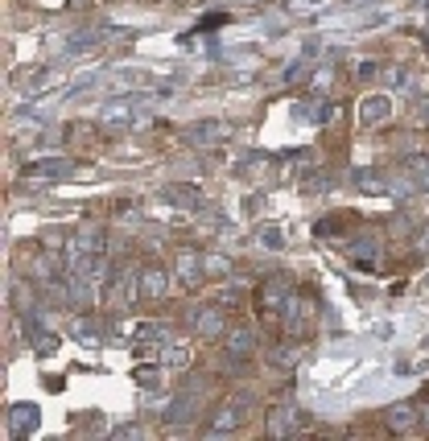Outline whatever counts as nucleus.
Here are the masks:
<instances>
[{
  "instance_id": "nucleus-1",
  "label": "nucleus",
  "mask_w": 429,
  "mask_h": 441,
  "mask_svg": "<svg viewBox=\"0 0 429 441\" xmlns=\"http://www.w3.org/2000/svg\"><path fill=\"white\" fill-rule=\"evenodd\" d=\"M289 281L285 276H269L264 285H260V297H256V306L264 309V313H273L276 306H289Z\"/></svg>"
},
{
  "instance_id": "nucleus-2",
  "label": "nucleus",
  "mask_w": 429,
  "mask_h": 441,
  "mask_svg": "<svg viewBox=\"0 0 429 441\" xmlns=\"http://www.w3.org/2000/svg\"><path fill=\"white\" fill-rule=\"evenodd\" d=\"M66 173H71V161H66V157H46V161L25 165V177H38V182H58Z\"/></svg>"
},
{
  "instance_id": "nucleus-3",
  "label": "nucleus",
  "mask_w": 429,
  "mask_h": 441,
  "mask_svg": "<svg viewBox=\"0 0 429 441\" xmlns=\"http://www.w3.org/2000/svg\"><path fill=\"white\" fill-rule=\"evenodd\" d=\"M239 421H244V400L235 396V400H227V404H223V408L211 417L207 433H227V429H239Z\"/></svg>"
},
{
  "instance_id": "nucleus-4",
  "label": "nucleus",
  "mask_w": 429,
  "mask_h": 441,
  "mask_svg": "<svg viewBox=\"0 0 429 441\" xmlns=\"http://www.w3.org/2000/svg\"><path fill=\"white\" fill-rule=\"evenodd\" d=\"M9 429H13L17 437H29V433L38 429V408H33V404H13V417H9Z\"/></svg>"
},
{
  "instance_id": "nucleus-5",
  "label": "nucleus",
  "mask_w": 429,
  "mask_h": 441,
  "mask_svg": "<svg viewBox=\"0 0 429 441\" xmlns=\"http://www.w3.org/2000/svg\"><path fill=\"white\" fill-rule=\"evenodd\" d=\"M413 421H417L413 404H392L388 413H384V425H388V429H396V433H405V429H413Z\"/></svg>"
},
{
  "instance_id": "nucleus-6",
  "label": "nucleus",
  "mask_w": 429,
  "mask_h": 441,
  "mask_svg": "<svg viewBox=\"0 0 429 441\" xmlns=\"http://www.w3.org/2000/svg\"><path fill=\"white\" fill-rule=\"evenodd\" d=\"M195 326L202 338H219V334H223V313H219V309H198Z\"/></svg>"
},
{
  "instance_id": "nucleus-7",
  "label": "nucleus",
  "mask_w": 429,
  "mask_h": 441,
  "mask_svg": "<svg viewBox=\"0 0 429 441\" xmlns=\"http://www.w3.org/2000/svg\"><path fill=\"white\" fill-rule=\"evenodd\" d=\"M384 115H388V95H371V99H363V108H359V120H363V124H380V120H384Z\"/></svg>"
},
{
  "instance_id": "nucleus-8",
  "label": "nucleus",
  "mask_w": 429,
  "mask_h": 441,
  "mask_svg": "<svg viewBox=\"0 0 429 441\" xmlns=\"http://www.w3.org/2000/svg\"><path fill=\"white\" fill-rule=\"evenodd\" d=\"M252 351H256V334L252 330H235L232 343H227V355H232V359H248Z\"/></svg>"
},
{
  "instance_id": "nucleus-9",
  "label": "nucleus",
  "mask_w": 429,
  "mask_h": 441,
  "mask_svg": "<svg viewBox=\"0 0 429 441\" xmlns=\"http://www.w3.org/2000/svg\"><path fill=\"white\" fill-rule=\"evenodd\" d=\"M256 244H260V248H269V251H281V248H285V231L276 227V223H264V227L256 231Z\"/></svg>"
},
{
  "instance_id": "nucleus-10",
  "label": "nucleus",
  "mask_w": 429,
  "mask_h": 441,
  "mask_svg": "<svg viewBox=\"0 0 429 441\" xmlns=\"http://www.w3.org/2000/svg\"><path fill=\"white\" fill-rule=\"evenodd\" d=\"M140 289H145V297H161V293H165V272H161V269H145V272H140Z\"/></svg>"
},
{
  "instance_id": "nucleus-11",
  "label": "nucleus",
  "mask_w": 429,
  "mask_h": 441,
  "mask_svg": "<svg viewBox=\"0 0 429 441\" xmlns=\"http://www.w3.org/2000/svg\"><path fill=\"white\" fill-rule=\"evenodd\" d=\"M186 136H190L195 145H202V140H219V136H223V128H219L214 120H202V124H190V128H186Z\"/></svg>"
},
{
  "instance_id": "nucleus-12",
  "label": "nucleus",
  "mask_w": 429,
  "mask_h": 441,
  "mask_svg": "<svg viewBox=\"0 0 429 441\" xmlns=\"http://www.w3.org/2000/svg\"><path fill=\"white\" fill-rule=\"evenodd\" d=\"M269 433H273V437L289 433V404H273V413H269Z\"/></svg>"
},
{
  "instance_id": "nucleus-13",
  "label": "nucleus",
  "mask_w": 429,
  "mask_h": 441,
  "mask_svg": "<svg viewBox=\"0 0 429 441\" xmlns=\"http://www.w3.org/2000/svg\"><path fill=\"white\" fill-rule=\"evenodd\" d=\"M198 269H202V260H198L195 251H182V256H177V272L186 276V285H195L198 281Z\"/></svg>"
},
{
  "instance_id": "nucleus-14",
  "label": "nucleus",
  "mask_w": 429,
  "mask_h": 441,
  "mask_svg": "<svg viewBox=\"0 0 429 441\" xmlns=\"http://www.w3.org/2000/svg\"><path fill=\"white\" fill-rule=\"evenodd\" d=\"M190 363V351H186V346H177V343H165V367H186Z\"/></svg>"
},
{
  "instance_id": "nucleus-15",
  "label": "nucleus",
  "mask_w": 429,
  "mask_h": 441,
  "mask_svg": "<svg viewBox=\"0 0 429 441\" xmlns=\"http://www.w3.org/2000/svg\"><path fill=\"white\" fill-rule=\"evenodd\" d=\"M269 363L273 367H293L297 363V351H293V346H276L273 355H269Z\"/></svg>"
},
{
  "instance_id": "nucleus-16",
  "label": "nucleus",
  "mask_w": 429,
  "mask_h": 441,
  "mask_svg": "<svg viewBox=\"0 0 429 441\" xmlns=\"http://www.w3.org/2000/svg\"><path fill=\"white\" fill-rule=\"evenodd\" d=\"M409 170H413V173H417V177H421V182L429 186V157H417V161H413Z\"/></svg>"
},
{
  "instance_id": "nucleus-17",
  "label": "nucleus",
  "mask_w": 429,
  "mask_h": 441,
  "mask_svg": "<svg viewBox=\"0 0 429 441\" xmlns=\"http://www.w3.org/2000/svg\"><path fill=\"white\" fill-rule=\"evenodd\" d=\"M137 433H140V425H120L116 429V437H137Z\"/></svg>"
},
{
  "instance_id": "nucleus-18",
  "label": "nucleus",
  "mask_w": 429,
  "mask_h": 441,
  "mask_svg": "<svg viewBox=\"0 0 429 441\" xmlns=\"http://www.w3.org/2000/svg\"><path fill=\"white\" fill-rule=\"evenodd\" d=\"M417 367H421V371L429 367V338H425V346H421V355H417Z\"/></svg>"
},
{
  "instance_id": "nucleus-19",
  "label": "nucleus",
  "mask_w": 429,
  "mask_h": 441,
  "mask_svg": "<svg viewBox=\"0 0 429 441\" xmlns=\"http://www.w3.org/2000/svg\"><path fill=\"white\" fill-rule=\"evenodd\" d=\"M425 421H429V417H425Z\"/></svg>"
}]
</instances>
